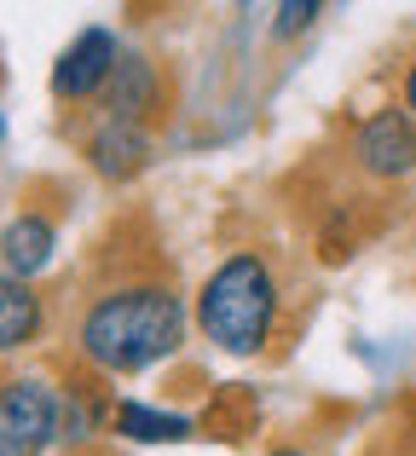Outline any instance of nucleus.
<instances>
[{"label": "nucleus", "mask_w": 416, "mask_h": 456, "mask_svg": "<svg viewBox=\"0 0 416 456\" xmlns=\"http://www.w3.org/2000/svg\"><path fill=\"white\" fill-rule=\"evenodd\" d=\"M46 330V301L35 295V283H18L0 272V358L35 346Z\"/></svg>", "instance_id": "nucleus-9"}, {"label": "nucleus", "mask_w": 416, "mask_h": 456, "mask_svg": "<svg viewBox=\"0 0 416 456\" xmlns=\"http://www.w3.org/2000/svg\"><path fill=\"white\" fill-rule=\"evenodd\" d=\"M64 393L41 376L0 381V456H46L58 445Z\"/></svg>", "instance_id": "nucleus-3"}, {"label": "nucleus", "mask_w": 416, "mask_h": 456, "mask_svg": "<svg viewBox=\"0 0 416 456\" xmlns=\"http://www.w3.org/2000/svg\"><path fill=\"white\" fill-rule=\"evenodd\" d=\"M324 18V6L318 0H290V6H278V23H272V35H301V29H313V23Z\"/></svg>", "instance_id": "nucleus-12"}, {"label": "nucleus", "mask_w": 416, "mask_h": 456, "mask_svg": "<svg viewBox=\"0 0 416 456\" xmlns=\"http://www.w3.org/2000/svg\"><path fill=\"white\" fill-rule=\"evenodd\" d=\"M0 145H6V110H0Z\"/></svg>", "instance_id": "nucleus-15"}, {"label": "nucleus", "mask_w": 416, "mask_h": 456, "mask_svg": "<svg viewBox=\"0 0 416 456\" xmlns=\"http://www.w3.org/2000/svg\"><path fill=\"white\" fill-rule=\"evenodd\" d=\"M185 295L168 278L104 283L76 318V353L104 376H145L185 346Z\"/></svg>", "instance_id": "nucleus-1"}, {"label": "nucleus", "mask_w": 416, "mask_h": 456, "mask_svg": "<svg viewBox=\"0 0 416 456\" xmlns=\"http://www.w3.org/2000/svg\"><path fill=\"white\" fill-rule=\"evenodd\" d=\"M353 162H359L364 179L376 185H394V179L416 174V122L405 110H371L353 134Z\"/></svg>", "instance_id": "nucleus-4"}, {"label": "nucleus", "mask_w": 416, "mask_h": 456, "mask_svg": "<svg viewBox=\"0 0 416 456\" xmlns=\"http://www.w3.org/2000/svg\"><path fill=\"white\" fill-rule=\"evenodd\" d=\"M283 283L260 248H237L203 278L197 289V330L225 358H255L278 335Z\"/></svg>", "instance_id": "nucleus-2"}, {"label": "nucleus", "mask_w": 416, "mask_h": 456, "mask_svg": "<svg viewBox=\"0 0 416 456\" xmlns=\"http://www.w3.org/2000/svg\"><path fill=\"white\" fill-rule=\"evenodd\" d=\"M157 104H162L157 64H151L145 53H122V58H116V69H110V87H104V116L145 127L151 116H157Z\"/></svg>", "instance_id": "nucleus-7"}, {"label": "nucleus", "mask_w": 416, "mask_h": 456, "mask_svg": "<svg viewBox=\"0 0 416 456\" xmlns=\"http://www.w3.org/2000/svg\"><path fill=\"white\" fill-rule=\"evenodd\" d=\"M116 434L134 439V445H174V439H192L197 422L180 411H157V404H139V399H122L116 404Z\"/></svg>", "instance_id": "nucleus-10"}, {"label": "nucleus", "mask_w": 416, "mask_h": 456, "mask_svg": "<svg viewBox=\"0 0 416 456\" xmlns=\"http://www.w3.org/2000/svg\"><path fill=\"white\" fill-rule=\"evenodd\" d=\"M266 456H306V451H301V445H272Z\"/></svg>", "instance_id": "nucleus-14"}, {"label": "nucleus", "mask_w": 416, "mask_h": 456, "mask_svg": "<svg viewBox=\"0 0 416 456\" xmlns=\"http://www.w3.org/2000/svg\"><path fill=\"white\" fill-rule=\"evenodd\" d=\"M99 416H104V404L99 399H64V422H58V439H93V428H99Z\"/></svg>", "instance_id": "nucleus-11"}, {"label": "nucleus", "mask_w": 416, "mask_h": 456, "mask_svg": "<svg viewBox=\"0 0 416 456\" xmlns=\"http://www.w3.org/2000/svg\"><path fill=\"white\" fill-rule=\"evenodd\" d=\"M58 255V225L46 214H18V220L0 225V272L18 283H35V272H46Z\"/></svg>", "instance_id": "nucleus-8"}, {"label": "nucleus", "mask_w": 416, "mask_h": 456, "mask_svg": "<svg viewBox=\"0 0 416 456\" xmlns=\"http://www.w3.org/2000/svg\"><path fill=\"white\" fill-rule=\"evenodd\" d=\"M399 99H405V104H399V110H405L411 122H416V58L405 64V81H399Z\"/></svg>", "instance_id": "nucleus-13"}, {"label": "nucleus", "mask_w": 416, "mask_h": 456, "mask_svg": "<svg viewBox=\"0 0 416 456\" xmlns=\"http://www.w3.org/2000/svg\"><path fill=\"white\" fill-rule=\"evenodd\" d=\"M151 151H157L151 127L116 122V116H104V122L87 134V162H93V174L110 179V185H127V179L145 174V167H151Z\"/></svg>", "instance_id": "nucleus-6"}, {"label": "nucleus", "mask_w": 416, "mask_h": 456, "mask_svg": "<svg viewBox=\"0 0 416 456\" xmlns=\"http://www.w3.org/2000/svg\"><path fill=\"white\" fill-rule=\"evenodd\" d=\"M116 58H122V41H116L104 23H93V29H81L76 41L58 53L53 64V93L64 104H87V99H104V87H110V69Z\"/></svg>", "instance_id": "nucleus-5"}]
</instances>
